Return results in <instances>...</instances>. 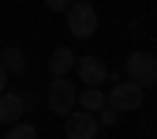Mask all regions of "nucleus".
I'll return each mask as SVG.
<instances>
[{"instance_id":"obj_11","label":"nucleus","mask_w":157,"mask_h":139,"mask_svg":"<svg viewBox=\"0 0 157 139\" xmlns=\"http://www.w3.org/2000/svg\"><path fill=\"white\" fill-rule=\"evenodd\" d=\"M4 139H37V128L34 124H15L4 132Z\"/></svg>"},{"instance_id":"obj_3","label":"nucleus","mask_w":157,"mask_h":139,"mask_svg":"<svg viewBox=\"0 0 157 139\" xmlns=\"http://www.w3.org/2000/svg\"><path fill=\"white\" fill-rule=\"evenodd\" d=\"M67 30L75 34V38H94V30H97V8L94 4H82V0H78V4H71L67 8Z\"/></svg>"},{"instance_id":"obj_8","label":"nucleus","mask_w":157,"mask_h":139,"mask_svg":"<svg viewBox=\"0 0 157 139\" xmlns=\"http://www.w3.org/2000/svg\"><path fill=\"white\" fill-rule=\"evenodd\" d=\"M49 68H52V79H67V75L78 68V56H75L67 45H60V49H52V56H49Z\"/></svg>"},{"instance_id":"obj_13","label":"nucleus","mask_w":157,"mask_h":139,"mask_svg":"<svg viewBox=\"0 0 157 139\" xmlns=\"http://www.w3.org/2000/svg\"><path fill=\"white\" fill-rule=\"evenodd\" d=\"M67 8H71L67 0H49V11H64V15H67Z\"/></svg>"},{"instance_id":"obj_2","label":"nucleus","mask_w":157,"mask_h":139,"mask_svg":"<svg viewBox=\"0 0 157 139\" xmlns=\"http://www.w3.org/2000/svg\"><path fill=\"white\" fill-rule=\"evenodd\" d=\"M45 102H49V113H56V117H71L75 105H78V87L71 83V79H52Z\"/></svg>"},{"instance_id":"obj_7","label":"nucleus","mask_w":157,"mask_h":139,"mask_svg":"<svg viewBox=\"0 0 157 139\" xmlns=\"http://www.w3.org/2000/svg\"><path fill=\"white\" fill-rule=\"evenodd\" d=\"M23 113H26V105H23V94H19V90L0 94V121H4L8 128L23 124Z\"/></svg>"},{"instance_id":"obj_9","label":"nucleus","mask_w":157,"mask_h":139,"mask_svg":"<svg viewBox=\"0 0 157 139\" xmlns=\"http://www.w3.org/2000/svg\"><path fill=\"white\" fill-rule=\"evenodd\" d=\"M105 105H109V94L105 90H78V109H82V113H94L97 117Z\"/></svg>"},{"instance_id":"obj_6","label":"nucleus","mask_w":157,"mask_h":139,"mask_svg":"<svg viewBox=\"0 0 157 139\" xmlns=\"http://www.w3.org/2000/svg\"><path fill=\"white\" fill-rule=\"evenodd\" d=\"M78 79L86 83V90H97L109 79V68H105V60H97V56H78Z\"/></svg>"},{"instance_id":"obj_12","label":"nucleus","mask_w":157,"mask_h":139,"mask_svg":"<svg viewBox=\"0 0 157 139\" xmlns=\"http://www.w3.org/2000/svg\"><path fill=\"white\" fill-rule=\"evenodd\" d=\"M112 124H120V113H116V109H101V113H97V128H112Z\"/></svg>"},{"instance_id":"obj_4","label":"nucleus","mask_w":157,"mask_h":139,"mask_svg":"<svg viewBox=\"0 0 157 139\" xmlns=\"http://www.w3.org/2000/svg\"><path fill=\"white\" fill-rule=\"evenodd\" d=\"M142 102H146V90L135 87V83H116L109 90V109H116V113H131V109H139Z\"/></svg>"},{"instance_id":"obj_10","label":"nucleus","mask_w":157,"mask_h":139,"mask_svg":"<svg viewBox=\"0 0 157 139\" xmlns=\"http://www.w3.org/2000/svg\"><path fill=\"white\" fill-rule=\"evenodd\" d=\"M0 64H4L8 75H23V72H26V53L15 49V45H8L4 53H0Z\"/></svg>"},{"instance_id":"obj_14","label":"nucleus","mask_w":157,"mask_h":139,"mask_svg":"<svg viewBox=\"0 0 157 139\" xmlns=\"http://www.w3.org/2000/svg\"><path fill=\"white\" fill-rule=\"evenodd\" d=\"M0 94H8V72H4V64H0Z\"/></svg>"},{"instance_id":"obj_1","label":"nucleus","mask_w":157,"mask_h":139,"mask_svg":"<svg viewBox=\"0 0 157 139\" xmlns=\"http://www.w3.org/2000/svg\"><path fill=\"white\" fill-rule=\"evenodd\" d=\"M124 68H127V83L142 87V90L157 87V56H153L150 49H135V53L127 56Z\"/></svg>"},{"instance_id":"obj_5","label":"nucleus","mask_w":157,"mask_h":139,"mask_svg":"<svg viewBox=\"0 0 157 139\" xmlns=\"http://www.w3.org/2000/svg\"><path fill=\"white\" fill-rule=\"evenodd\" d=\"M64 135L67 139H97V117L75 109L67 121H64Z\"/></svg>"}]
</instances>
